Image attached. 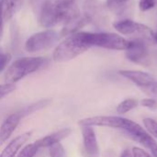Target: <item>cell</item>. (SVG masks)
I'll use <instances>...</instances> for the list:
<instances>
[{
    "instance_id": "1",
    "label": "cell",
    "mask_w": 157,
    "mask_h": 157,
    "mask_svg": "<svg viewBox=\"0 0 157 157\" xmlns=\"http://www.w3.org/2000/svg\"><path fill=\"white\" fill-rule=\"evenodd\" d=\"M89 48L85 40L84 31H78L67 36L58 44L52 53V59L56 63L68 62L82 54Z\"/></svg>"
},
{
    "instance_id": "2",
    "label": "cell",
    "mask_w": 157,
    "mask_h": 157,
    "mask_svg": "<svg viewBox=\"0 0 157 157\" xmlns=\"http://www.w3.org/2000/svg\"><path fill=\"white\" fill-rule=\"evenodd\" d=\"M44 62L43 57H23L16 60L6 72V83L16 84L28 75L39 70Z\"/></svg>"
},
{
    "instance_id": "3",
    "label": "cell",
    "mask_w": 157,
    "mask_h": 157,
    "mask_svg": "<svg viewBox=\"0 0 157 157\" xmlns=\"http://www.w3.org/2000/svg\"><path fill=\"white\" fill-rule=\"evenodd\" d=\"M84 36L89 47L97 46L109 50L126 51L130 46V40L116 33L84 31Z\"/></svg>"
},
{
    "instance_id": "4",
    "label": "cell",
    "mask_w": 157,
    "mask_h": 157,
    "mask_svg": "<svg viewBox=\"0 0 157 157\" xmlns=\"http://www.w3.org/2000/svg\"><path fill=\"white\" fill-rule=\"evenodd\" d=\"M113 27L121 34L131 36L132 40H143L147 42H152L154 40L155 33L144 24L131 19H122L114 22Z\"/></svg>"
},
{
    "instance_id": "5",
    "label": "cell",
    "mask_w": 157,
    "mask_h": 157,
    "mask_svg": "<svg viewBox=\"0 0 157 157\" xmlns=\"http://www.w3.org/2000/svg\"><path fill=\"white\" fill-rule=\"evenodd\" d=\"M60 36V33L54 29H46L37 32L27 40L25 50L32 53L49 50L59 40Z\"/></svg>"
},
{
    "instance_id": "6",
    "label": "cell",
    "mask_w": 157,
    "mask_h": 157,
    "mask_svg": "<svg viewBox=\"0 0 157 157\" xmlns=\"http://www.w3.org/2000/svg\"><path fill=\"white\" fill-rule=\"evenodd\" d=\"M148 44L149 42L143 40H130V46L126 50L127 59L138 64L149 65L154 59V53H151Z\"/></svg>"
},
{
    "instance_id": "7",
    "label": "cell",
    "mask_w": 157,
    "mask_h": 157,
    "mask_svg": "<svg viewBox=\"0 0 157 157\" xmlns=\"http://www.w3.org/2000/svg\"><path fill=\"white\" fill-rule=\"evenodd\" d=\"M84 15L88 18L89 23H93L96 27L102 28L108 24L107 6L98 0H86L84 3Z\"/></svg>"
},
{
    "instance_id": "8",
    "label": "cell",
    "mask_w": 157,
    "mask_h": 157,
    "mask_svg": "<svg viewBox=\"0 0 157 157\" xmlns=\"http://www.w3.org/2000/svg\"><path fill=\"white\" fill-rule=\"evenodd\" d=\"M126 120L127 119L119 116H95V117H89L80 120L78 121V124L81 127L98 126V127H107V128L123 130Z\"/></svg>"
},
{
    "instance_id": "9",
    "label": "cell",
    "mask_w": 157,
    "mask_h": 157,
    "mask_svg": "<svg viewBox=\"0 0 157 157\" xmlns=\"http://www.w3.org/2000/svg\"><path fill=\"white\" fill-rule=\"evenodd\" d=\"M84 150L86 157H98L99 156V147L97 140L96 132L93 127L83 126L81 128Z\"/></svg>"
},
{
    "instance_id": "10",
    "label": "cell",
    "mask_w": 157,
    "mask_h": 157,
    "mask_svg": "<svg viewBox=\"0 0 157 157\" xmlns=\"http://www.w3.org/2000/svg\"><path fill=\"white\" fill-rule=\"evenodd\" d=\"M119 74L123 76L124 78L130 80L133 84H135L140 88H143L152 82H154L155 79L150 74L143 71H137V70H121L119 72Z\"/></svg>"
},
{
    "instance_id": "11",
    "label": "cell",
    "mask_w": 157,
    "mask_h": 157,
    "mask_svg": "<svg viewBox=\"0 0 157 157\" xmlns=\"http://www.w3.org/2000/svg\"><path fill=\"white\" fill-rule=\"evenodd\" d=\"M21 119L22 117L17 111L16 113L9 115L5 120V121L2 123L0 127V146L9 139V137L12 135L16 128L19 124Z\"/></svg>"
},
{
    "instance_id": "12",
    "label": "cell",
    "mask_w": 157,
    "mask_h": 157,
    "mask_svg": "<svg viewBox=\"0 0 157 157\" xmlns=\"http://www.w3.org/2000/svg\"><path fill=\"white\" fill-rule=\"evenodd\" d=\"M31 132H24L15 139H13L6 146V148L2 151L0 154V157H15L17 154L18 150L22 147V145L28 142V140L31 136Z\"/></svg>"
},
{
    "instance_id": "13",
    "label": "cell",
    "mask_w": 157,
    "mask_h": 157,
    "mask_svg": "<svg viewBox=\"0 0 157 157\" xmlns=\"http://www.w3.org/2000/svg\"><path fill=\"white\" fill-rule=\"evenodd\" d=\"M72 132V130L70 128H64L62 129L58 132H52V134H49L38 141H36L35 143L37 144V145L40 148H45V147H51L53 144H59L61 141H63V139L67 138Z\"/></svg>"
},
{
    "instance_id": "14",
    "label": "cell",
    "mask_w": 157,
    "mask_h": 157,
    "mask_svg": "<svg viewBox=\"0 0 157 157\" xmlns=\"http://www.w3.org/2000/svg\"><path fill=\"white\" fill-rule=\"evenodd\" d=\"M88 23H89L88 18L85 15H83V16L80 15L76 17L70 19L66 23H64L63 25V29H62L60 35L63 37H67L71 34L76 33V32H78V30L80 29H82Z\"/></svg>"
},
{
    "instance_id": "15",
    "label": "cell",
    "mask_w": 157,
    "mask_h": 157,
    "mask_svg": "<svg viewBox=\"0 0 157 157\" xmlns=\"http://www.w3.org/2000/svg\"><path fill=\"white\" fill-rule=\"evenodd\" d=\"M0 4L4 21H9L14 15L20 10L23 0H1Z\"/></svg>"
},
{
    "instance_id": "16",
    "label": "cell",
    "mask_w": 157,
    "mask_h": 157,
    "mask_svg": "<svg viewBox=\"0 0 157 157\" xmlns=\"http://www.w3.org/2000/svg\"><path fill=\"white\" fill-rule=\"evenodd\" d=\"M139 144H141L144 147L150 150L153 156L157 157V143L155 141V139L144 130L142 133H140L135 140Z\"/></svg>"
},
{
    "instance_id": "17",
    "label": "cell",
    "mask_w": 157,
    "mask_h": 157,
    "mask_svg": "<svg viewBox=\"0 0 157 157\" xmlns=\"http://www.w3.org/2000/svg\"><path fill=\"white\" fill-rule=\"evenodd\" d=\"M50 103H51V99H41V100L37 101V102H34V103H32V104H30L29 106L24 107L22 109H20L18 111V113L21 115L22 118H24V117H26L28 115H30V114H32V113H34V112H36V111H38V110L45 108V107H47Z\"/></svg>"
},
{
    "instance_id": "18",
    "label": "cell",
    "mask_w": 157,
    "mask_h": 157,
    "mask_svg": "<svg viewBox=\"0 0 157 157\" xmlns=\"http://www.w3.org/2000/svg\"><path fill=\"white\" fill-rule=\"evenodd\" d=\"M129 1L130 0H107L106 6L111 12L117 15H121L128 8L127 2Z\"/></svg>"
},
{
    "instance_id": "19",
    "label": "cell",
    "mask_w": 157,
    "mask_h": 157,
    "mask_svg": "<svg viewBox=\"0 0 157 157\" xmlns=\"http://www.w3.org/2000/svg\"><path fill=\"white\" fill-rule=\"evenodd\" d=\"M138 104L139 102L135 98H126L117 106L116 110L119 114H126L129 111L134 109L138 106Z\"/></svg>"
},
{
    "instance_id": "20",
    "label": "cell",
    "mask_w": 157,
    "mask_h": 157,
    "mask_svg": "<svg viewBox=\"0 0 157 157\" xmlns=\"http://www.w3.org/2000/svg\"><path fill=\"white\" fill-rule=\"evenodd\" d=\"M39 149L40 147L37 145L36 143L28 144L19 152L17 157H34V155L38 153Z\"/></svg>"
},
{
    "instance_id": "21",
    "label": "cell",
    "mask_w": 157,
    "mask_h": 157,
    "mask_svg": "<svg viewBox=\"0 0 157 157\" xmlns=\"http://www.w3.org/2000/svg\"><path fill=\"white\" fill-rule=\"evenodd\" d=\"M144 126L152 137L157 139V121L152 118H145L144 119Z\"/></svg>"
},
{
    "instance_id": "22",
    "label": "cell",
    "mask_w": 157,
    "mask_h": 157,
    "mask_svg": "<svg viewBox=\"0 0 157 157\" xmlns=\"http://www.w3.org/2000/svg\"><path fill=\"white\" fill-rule=\"evenodd\" d=\"M49 153H50L51 157H66L65 150L60 143L52 145L50 147Z\"/></svg>"
},
{
    "instance_id": "23",
    "label": "cell",
    "mask_w": 157,
    "mask_h": 157,
    "mask_svg": "<svg viewBox=\"0 0 157 157\" xmlns=\"http://www.w3.org/2000/svg\"><path fill=\"white\" fill-rule=\"evenodd\" d=\"M143 90V92H144L147 96H149L151 98H154L157 100V81L155 80L154 82H152L151 84H149L148 86L141 88Z\"/></svg>"
},
{
    "instance_id": "24",
    "label": "cell",
    "mask_w": 157,
    "mask_h": 157,
    "mask_svg": "<svg viewBox=\"0 0 157 157\" xmlns=\"http://www.w3.org/2000/svg\"><path fill=\"white\" fill-rule=\"evenodd\" d=\"M15 89H16L15 84H7V83H6V84H3V85H0V99H2L6 96L9 95L10 93L15 91Z\"/></svg>"
},
{
    "instance_id": "25",
    "label": "cell",
    "mask_w": 157,
    "mask_h": 157,
    "mask_svg": "<svg viewBox=\"0 0 157 157\" xmlns=\"http://www.w3.org/2000/svg\"><path fill=\"white\" fill-rule=\"evenodd\" d=\"M10 58H11L10 54L4 52L0 48V72H2L6 68V66L7 65V63L10 61Z\"/></svg>"
},
{
    "instance_id": "26",
    "label": "cell",
    "mask_w": 157,
    "mask_h": 157,
    "mask_svg": "<svg viewBox=\"0 0 157 157\" xmlns=\"http://www.w3.org/2000/svg\"><path fill=\"white\" fill-rule=\"evenodd\" d=\"M141 105L146 109H149L151 110H155L157 109V100L148 98H144L141 101Z\"/></svg>"
},
{
    "instance_id": "27",
    "label": "cell",
    "mask_w": 157,
    "mask_h": 157,
    "mask_svg": "<svg viewBox=\"0 0 157 157\" xmlns=\"http://www.w3.org/2000/svg\"><path fill=\"white\" fill-rule=\"evenodd\" d=\"M155 6V0H140L139 8L142 11H147L154 8Z\"/></svg>"
},
{
    "instance_id": "28",
    "label": "cell",
    "mask_w": 157,
    "mask_h": 157,
    "mask_svg": "<svg viewBox=\"0 0 157 157\" xmlns=\"http://www.w3.org/2000/svg\"><path fill=\"white\" fill-rule=\"evenodd\" d=\"M132 154L133 157H152L145 150L140 147H133L132 150Z\"/></svg>"
},
{
    "instance_id": "29",
    "label": "cell",
    "mask_w": 157,
    "mask_h": 157,
    "mask_svg": "<svg viewBox=\"0 0 157 157\" xmlns=\"http://www.w3.org/2000/svg\"><path fill=\"white\" fill-rule=\"evenodd\" d=\"M3 22H4V19L2 17V10H1V4H0V40L3 36Z\"/></svg>"
},
{
    "instance_id": "30",
    "label": "cell",
    "mask_w": 157,
    "mask_h": 157,
    "mask_svg": "<svg viewBox=\"0 0 157 157\" xmlns=\"http://www.w3.org/2000/svg\"><path fill=\"white\" fill-rule=\"evenodd\" d=\"M120 157H133V156H132V152H131V151H129V150H124V151L121 153V156Z\"/></svg>"
},
{
    "instance_id": "31",
    "label": "cell",
    "mask_w": 157,
    "mask_h": 157,
    "mask_svg": "<svg viewBox=\"0 0 157 157\" xmlns=\"http://www.w3.org/2000/svg\"><path fill=\"white\" fill-rule=\"evenodd\" d=\"M154 40L157 43V31L155 33V35H154Z\"/></svg>"
},
{
    "instance_id": "32",
    "label": "cell",
    "mask_w": 157,
    "mask_h": 157,
    "mask_svg": "<svg viewBox=\"0 0 157 157\" xmlns=\"http://www.w3.org/2000/svg\"><path fill=\"white\" fill-rule=\"evenodd\" d=\"M105 155H106L108 157H115V154H112V155H111V156H109V154H108V153H106Z\"/></svg>"
}]
</instances>
